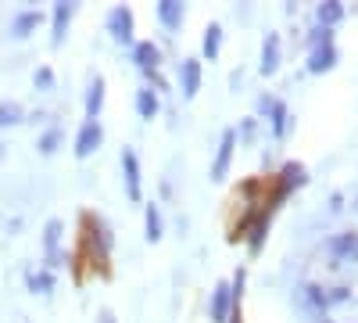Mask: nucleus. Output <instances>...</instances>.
<instances>
[{
	"label": "nucleus",
	"instance_id": "obj_21",
	"mask_svg": "<svg viewBox=\"0 0 358 323\" xmlns=\"http://www.w3.org/2000/svg\"><path fill=\"white\" fill-rule=\"evenodd\" d=\"M18 123H25V108H22V101L4 97V101H0V130H11V126H18Z\"/></svg>",
	"mask_w": 358,
	"mask_h": 323
},
{
	"label": "nucleus",
	"instance_id": "obj_8",
	"mask_svg": "<svg viewBox=\"0 0 358 323\" xmlns=\"http://www.w3.org/2000/svg\"><path fill=\"white\" fill-rule=\"evenodd\" d=\"M122 176H126V194L133 205L143 201V187H140V155L136 148H122Z\"/></svg>",
	"mask_w": 358,
	"mask_h": 323
},
{
	"label": "nucleus",
	"instance_id": "obj_1",
	"mask_svg": "<svg viewBox=\"0 0 358 323\" xmlns=\"http://www.w3.org/2000/svg\"><path fill=\"white\" fill-rule=\"evenodd\" d=\"M305 184H308V169H305L301 162H283L280 172H276V194L265 201V209H268V212H276L280 205H283L297 187H305Z\"/></svg>",
	"mask_w": 358,
	"mask_h": 323
},
{
	"label": "nucleus",
	"instance_id": "obj_2",
	"mask_svg": "<svg viewBox=\"0 0 358 323\" xmlns=\"http://www.w3.org/2000/svg\"><path fill=\"white\" fill-rule=\"evenodd\" d=\"M104 29H108V36L115 43H122V47H133L136 43V15L129 4H115L104 18Z\"/></svg>",
	"mask_w": 358,
	"mask_h": 323
},
{
	"label": "nucleus",
	"instance_id": "obj_23",
	"mask_svg": "<svg viewBox=\"0 0 358 323\" xmlns=\"http://www.w3.org/2000/svg\"><path fill=\"white\" fill-rule=\"evenodd\" d=\"M25 287L33 295H50L54 291V273L50 270H25Z\"/></svg>",
	"mask_w": 358,
	"mask_h": 323
},
{
	"label": "nucleus",
	"instance_id": "obj_12",
	"mask_svg": "<svg viewBox=\"0 0 358 323\" xmlns=\"http://www.w3.org/2000/svg\"><path fill=\"white\" fill-rule=\"evenodd\" d=\"M201 57H183L179 62V94H183L187 101H194L197 97V90H201Z\"/></svg>",
	"mask_w": 358,
	"mask_h": 323
},
{
	"label": "nucleus",
	"instance_id": "obj_7",
	"mask_svg": "<svg viewBox=\"0 0 358 323\" xmlns=\"http://www.w3.org/2000/svg\"><path fill=\"white\" fill-rule=\"evenodd\" d=\"M233 151H236V130H222V140H219V151H215V162H212V180L222 184L229 176V165H233Z\"/></svg>",
	"mask_w": 358,
	"mask_h": 323
},
{
	"label": "nucleus",
	"instance_id": "obj_10",
	"mask_svg": "<svg viewBox=\"0 0 358 323\" xmlns=\"http://www.w3.org/2000/svg\"><path fill=\"white\" fill-rule=\"evenodd\" d=\"M280 65H283V40H280V33H265V40H262V65H258V72H262V76H276V72H280Z\"/></svg>",
	"mask_w": 358,
	"mask_h": 323
},
{
	"label": "nucleus",
	"instance_id": "obj_29",
	"mask_svg": "<svg viewBox=\"0 0 358 323\" xmlns=\"http://www.w3.org/2000/svg\"><path fill=\"white\" fill-rule=\"evenodd\" d=\"M344 302H351V287H330L326 291V309H334V305H344Z\"/></svg>",
	"mask_w": 358,
	"mask_h": 323
},
{
	"label": "nucleus",
	"instance_id": "obj_25",
	"mask_svg": "<svg viewBox=\"0 0 358 323\" xmlns=\"http://www.w3.org/2000/svg\"><path fill=\"white\" fill-rule=\"evenodd\" d=\"M319 47H334V29L312 25L308 33H305V50H319Z\"/></svg>",
	"mask_w": 358,
	"mask_h": 323
},
{
	"label": "nucleus",
	"instance_id": "obj_9",
	"mask_svg": "<svg viewBox=\"0 0 358 323\" xmlns=\"http://www.w3.org/2000/svg\"><path fill=\"white\" fill-rule=\"evenodd\" d=\"M129 57H133V65L147 76V72H158V65H162V47L155 43V40H136L133 47H129Z\"/></svg>",
	"mask_w": 358,
	"mask_h": 323
},
{
	"label": "nucleus",
	"instance_id": "obj_4",
	"mask_svg": "<svg viewBox=\"0 0 358 323\" xmlns=\"http://www.w3.org/2000/svg\"><path fill=\"white\" fill-rule=\"evenodd\" d=\"M101 144H104V126L97 119H83L79 133H76V158H90V155H97L101 151Z\"/></svg>",
	"mask_w": 358,
	"mask_h": 323
},
{
	"label": "nucleus",
	"instance_id": "obj_27",
	"mask_svg": "<svg viewBox=\"0 0 358 323\" xmlns=\"http://www.w3.org/2000/svg\"><path fill=\"white\" fill-rule=\"evenodd\" d=\"M301 298H305L315 312H326V287H319V284H301Z\"/></svg>",
	"mask_w": 358,
	"mask_h": 323
},
{
	"label": "nucleus",
	"instance_id": "obj_13",
	"mask_svg": "<svg viewBox=\"0 0 358 323\" xmlns=\"http://www.w3.org/2000/svg\"><path fill=\"white\" fill-rule=\"evenodd\" d=\"M43 22H47V15H43L40 8H22V11H15V18H11V36H15V40H29Z\"/></svg>",
	"mask_w": 358,
	"mask_h": 323
},
{
	"label": "nucleus",
	"instance_id": "obj_11",
	"mask_svg": "<svg viewBox=\"0 0 358 323\" xmlns=\"http://www.w3.org/2000/svg\"><path fill=\"white\" fill-rule=\"evenodd\" d=\"M337 65H341V50H337V43H334V47L308 50V57H305V72H308V76H326V72H334Z\"/></svg>",
	"mask_w": 358,
	"mask_h": 323
},
{
	"label": "nucleus",
	"instance_id": "obj_28",
	"mask_svg": "<svg viewBox=\"0 0 358 323\" xmlns=\"http://www.w3.org/2000/svg\"><path fill=\"white\" fill-rule=\"evenodd\" d=\"M244 287H248V270L236 266V273H233V280H229V291H233V302H236V305H241V298H244Z\"/></svg>",
	"mask_w": 358,
	"mask_h": 323
},
{
	"label": "nucleus",
	"instance_id": "obj_5",
	"mask_svg": "<svg viewBox=\"0 0 358 323\" xmlns=\"http://www.w3.org/2000/svg\"><path fill=\"white\" fill-rule=\"evenodd\" d=\"M233 312H236V302H233L229 280H215L212 298H208V316H212V323H226Z\"/></svg>",
	"mask_w": 358,
	"mask_h": 323
},
{
	"label": "nucleus",
	"instance_id": "obj_18",
	"mask_svg": "<svg viewBox=\"0 0 358 323\" xmlns=\"http://www.w3.org/2000/svg\"><path fill=\"white\" fill-rule=\"evenodd\" d=\"M143 238L151 241V245H158V241L165 238V219H162L158 201H151V205L143 209Z\"/></svg>",
	"mask_w": 358,
	"mask_h": 323
},
{
	"label": "nucleus",
	"instance_id": "obj_35",
	"mask_svg": "<svg viewBox=\"0 0 358 323\" xmlns=\"http://www.w3.org/2000/svg\"><path fill=\"white\" fill-rule=\"evenodd\" d=\"M101 323H115V316L111 312H101Z\"/></svg>",
	"mask_w": 358,
	"mask_h": 323
},
{
	"label": "nucleus",
	"instance_id": "obj_19",
	"mask_svg": "<svg viewBox=\"0 0 358 323\" xmlns=\"http://www.w3.org/2000/svg\"><path fill=\"white\" fill-rule=\"evenodd\" d=\"M344 15H348V8L341 4V0H322V4L315 8V25H322V29H337V25L344 22Z\"/></svg>",
	"mask_w": 358,
	"mask_h": 323
},
{
	"label": "nucleus",
	"instance_id": "obj_22",
	"mask_svg": "<svg viewBox=\"0 0 358 323\" xmlns=\"http://www.w3.org/2000/svg\"><path fill=\"white\" fill-rule=\"evenodd\" d=\"M62 144H65V130L62 126H47L43 133H40V140H36V151L40 155H57V148H62Z\"/></svg>",
	"mask_w": 358,
	"mask_h": 323
},
{
	"label": "nucleus",
	"instance_id": "obj_32",
	"mask_svg": "<svg viewBox=\"0 0 358 323\" xmlns=\"http://www.w3.org/2000/svg\"><path fill=\"white\" fill-rule=\"evenodd\" d=\"M348 262H355V266H358V241H355V248H351V255H348Z\"/></svg>",
	"mask_w": 358,
	"mask_h": 323
},
{
	"label": "nucleus",
	"instance_id": "obj_17",
	"mask_svg": "<svg viewBox=\"0 0 358 323\" xmlns=\"http://www.w3.org/2000/svg\"><path fill=\"white\" fill-rule=\"evenodd\" d=\"M83 104H86V119H97L101 115V108H104V76H90Z\"/></svg>",
	"mask_w": 358,
	"mask_h": 323
},
{
	"label": "nucleus",
	"instance_id": "obj_33",
	"mask_svg": "<svg viewBox=\"0 0 358 323\" xmlns=\"http://www.w3.org/2000/svg\"><path fill=\"white\" fill-rule=\"evenodd\" d=\"M226 323H244V319H241V309H236V312H233V316H229Z\"/></svg>",
	"mask_w": 358,
	"mask_h": 323
},
{
	"label": "nucleus",
	"instance_id": "obj_30",
	"mask_svg": "<svg viewBox=\"0 0 358 323\" xmlns=\"http://www.w3.org/2000/svg\"><path fill=\"white\" fill-rule=\"evenodd\" d=\"M255 133H258V119H244L241 126H236V140H244V144H251Z\"/></svg>",
	"mask_w": 358,
	"mask_h": 323
},
{
	"label": "nucleus",
	"instance_id": "obj_20",
	"mask_svg": "<svg viewBox=\"0 0 358 323\" xmlns=\"http://www.w3.org/2000/svg\"><path fill=\"white\" fill-rule=\"evenodd\" d=\"M133 104H136V115H140V119H147V123L158 119V111H162V97L151 90V86H140Z\"/></svg>",
	"mask_w": 358,
	"mask_h": 323
},
{
	"label": "nucleus",
	"instance_id": "obj_16",
	"mask_svg": "<svg viewBox=\"0 0 358 323\" xmlns=\"http://www.w3.org/2000/svg\"><path fill=\"white\" fill-rule=\"evenodd\" d=\"M222 40H226V29H222L219 22H208L204 40H201V57H204V62H219V54H222Z\"/></svg>",
	"mask_w": 358,
	"mask_h": 323
},
{
	"label": "nucleus",
	"instance_id": "obj_36",
	"mask_svg": "<svg viewBox=\"0 0 358 323\" xmlns=\"http://www.w3.org/2000/svg\"><path fill=\"white\" fill-rule=\"evenodd\" d=\"M322 323H330V319H322Z\"/></svg>",
	"mask_w": 358,
	"mask_h": 323
},
{
	"label": "nucleus",
	"instance_id": "obj_6",
	"mask_svg": "<svg viewBox=\"0 0 358 323\" xmlns=\"http://www.w3.org/2000/svg\"><path fill=\"white\" fill-rule=\"evenodd\" d=\"M79 15V4H72V0H57L54 4V15H50V43L54 47H62L65 43V36H69V22Z\"/></svg>",
	"mask_w": 358,
	"mask_h": 323
},
{
	"label": "nucleus",
	"instance_id": "obj_26",
	"mask_svg": "<svg viewBox=\"0 0 358 323\" xmlns=\"http://www.w3.org/2000/svg\"><path fill=\"white\" fill-rule=\"evenodd\" d=\"M33 90H40V94L57 90V76H54V69H50V65H40V69L33 72Z\"/></svg>",
	"mask_w": 358,
	"mask_h": 323
},
{
	"label": "nucleus",
	"instance_id": "obj_15",
	"mask_svg": "<svg viewBox=\"0 0 358 323\" xmlns=\"http://www.w3.org/2000/svg\"><path fill=\"white\" fill-rule=\"evenodd\" d=\"M355 241H358V230H341V233H334L330 245H326V252H330V266H341V262H348Z\"/></svg>",
	"mask_w": 358,
	"mask_h": 323
},
{
	"label": "nucleus",
	"instance_id": "obj_34",
	"mask_svg": "<svg viewBox=\"0 0 358 323\" xmlns=\"http://www.w3.org/2000/svg\"><path fill=\"white\" fill-rule=\"evenodd\" d=\"M4 158H8V144H4V140H0V162H4Z\"/></svg>",
	"mask_w": 358,
	"mask_h": 323
},
{
	"label": "nucleus",
	"instance_id": "obj_14",
	"mask_svg": "<svg viewBox=\"0 0 358 323\" xmlns=\"http://www.w3.org/2000/svg\"><path fill=\"white\" fill-rule=\"evenodd\" d=\"M155 15L165 25V33H176V29L183 25V18H187V4H183V0H158Z\"/></svg>",
	"mask_w": 358,
	"mask_h": 323
},
{
	"label": "nucleus",
	"instance_id": "obj_3",
	"mask_svg": "<svg viewBox=\"0 0 358 323\" xmlns=\"http://www.w3.org/2000/svg\"><path fill=\"white\" fill-rule=\"evenodd\" d=\"M258 115H265L273 123V137L283 140L290 133V108L283 104V97H273V94H262L258 97Z\"/></svg>",
	"mask_w": 358,
	"mask_h": 323
},
{
	"label": "nucleus",
	"instance_id": "obj_24",
	"mask_svg": "<svg viewBox=\"0 0 358 323\" xmlns=\"http://www.w3.org/2000/svg\"><path fill=\"white\" fill-rule=\"evenodd\" d=\"M62 233H65V223L62 219H47L43 226V252H62Z\"/></svg>",
	"mask_w": 358,
	"mask_h": 323
},
{
	"label": "nucleus",
	"instance_id": "obj_31",
	"mask_svg": "<svg viewBox=\"0 0 358 323\" xmlns=\"http://www.w3.org/2000/svg\"><path fill=\"white\" fill-rule=\"evenodd\" d=\"M341 201H344L341 194H334V198H330V212H341Z\"/></svg>",
	"mask_w": 358,
	"mask_h": 323
}]
</instances>
